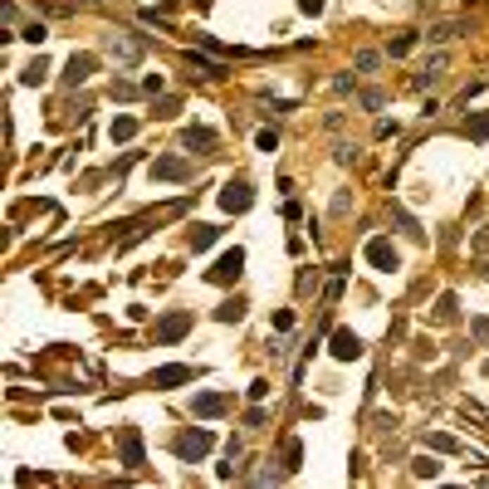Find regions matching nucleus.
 <instances>
[{
    "label": "nucleus",
    "mask_w": 489,
    "mask_h": 489,
    "mask_svg": "<svg viewBox=\"0 0 489 489\" xmlns=\"http://www.w3.org/2000/svg\"><path fill=\"white\" fill-rule=\"evenodd\" d=\"M240 269H245V250L235 245V250H225V255L215 260V269H210L205 279H210V284H235V279H240Z\"/></svg>",
    "instance_id": "1"
},
{
    "label": "nucleus",
    "mask_w": 489,
    "mask_h": 489,
    "mask_svg": "<svg viewBox=\"0 0 489 489\" xmlns=\"http://www.w3.org/2000/svg\"><path fill=\"white\" fill-rule=\"evenodd\" d=\"M328 353H333L338 362H353V357H362V338H357L353 328H338V333L328 338Z\"/></svg>",
    "instance_id": "2"
},
{
    "label": "nucleus",
    "mask_w": 489,
    "mask_h": 489,
    "mask_svg": "<svg viewBox=\"0 0 489 489\" xmlns=\"http://www.w3.org/2000/svg\"><path fill=\"white\" fill-rule=\"evenodd\" d=\"M210 445H215L210 431H186V436L177 440V455H182V460H201V455H210Z\"/></svg>",
    "instance_id": "3"
},
{
    "label": "nucleus",
    "mask_w": 489,
    "mask_h": 489,
    "mask_svg": "<svg viewBox=\"0 0 489 489\" xmlns=\"http://www.w3.org/2000/svg\"><path fill=\"white\" fill-rule=\"evenodd\" d=\"M191 377H196V367H186V362H172V367H157L147 382H152L157 391H167V387H182V382H191Z\"/></svg>",
    "instance_id": "4"
},
{
    "label": "nucleus",
    "mask_w": 489,
    "mask_h": 489,
    "mask_svg": "<svg viewBox=\"0 0 489 489\" xmlns=\"http://www.w3.org/2000/svg\"><path fill=\"white\" fill-rule=\"evenodd\" d=\"M186 328H191V313H167V318L152 328V338H157V343H177V338H186Z\"/></svg>",
    "instance_id": "5"
},
{
    "label": "nucleus",
    "mask_w": 489,
    "mask_h": 489,
    "mask_svg": "<svg viewBox=\"0 0 489 489\" xmlns=\"http://www.w3.org/2000/svg\"><path fill=\"white\" fill-rule=\"evenodd\" d=\"M191 177V167L182 162V157H162V162H152V182H186Z\"/></svg>",
    "instance_id": "6"
},
{
    "label": "nucleus",
    "mask_w": 489,
    "mask_h": 489,
    "mask_svg": "<svg viewBox=\"0 0 489 489\" xmlns=\"http://www.w3.org/2000/svg\"><path fill=\"white\" fill-rule=\"evenodd\" d=\"M118 445H122V465H127V470H137V465H147V460H142V436H137V426H127Z\"/></svg>",
    "instance_id": "7"
},
{
    "label": "nucleus",
    "mask_w": 489,
    "mask_h": 489,
    "mask_svg": "<svg viewBox=\"0 0 489 489\" xmlns=\"http://www.w3.org/2000/svg\"><path fill=\"white\" fill-rule=\"evenodd\" d=\"M250 201H255V196H250L245 182H230V186L220 191V205H225V210H250Z\"/></svg>",
    "instance_id": "8"
},
{
    "label": "nucleus",
    "mask_w": 489,
    "mask_h": 489,
    "mask_svg": "<svg viewBox=\"0 0 489 489\" xmlns=\"http://www.w3.org/2000/svg\"><path fill=\"white\" fill-rule=\"evenodd\" d=\"M108 54H113L118 64H137V59H142V44H132V39L113 34V39H108Z\"/></svg>",
    "instance_id": "9"
},
{
    "label": "nucleus",
    "mask_w": 489,
    "mask_h": 489,
    "mask_svg": "<svg viewBox=\"0 0 489 489\" xmlns=\"http://www.w3.org/2000/svg\"><path fill=\"white\" fill-rule=\"evenodd\" d=\"M367 260L391 274V269H396V250H391V240H367Z\"/></svg>",
    "instance_id": "10"
},
{
    "label": "nucleus",
    "mask_w": 489,
    "mask_h": 489,
    "mask_svg": "<svg viewBox=\"0 0 489 489\" xmlns=\"http://www.w3.org/2000/svg\"><path fill=\"white\" fill-rule=\"evenodd\" d=\"M182 142H186L191 152H210V147H215V132H210V127H186Z\"/></svg>",
    "instance_id": "11"
},
{
    "label": "nucleus",
    "mask_w": 489,
    "mask_h": 489,
    "mask_svg": "<svg viewBox=\"0 0 489 489\" xmlns=\"http://www.w3.org/2000/svg\"><path fill=\"white\" fill-rule=\"evenodd\" d=\"M94 74V54H74L69 59V74H64V84H84Z\"/></svg>",
    "instance_id": "12"
},
{
    "label": "nucleus",
    "mask_w": 489,
    "mask_h": 489,
    "mask_svg": "<svg viewBox=\"0 0 489 489\" xmlns=\"http://www.w3.org/2000/svg\"><path fill=\"white\" fill-rule=\"evenodd\" d=\"M220 411H225V396H220V391L196 396V416H220Z\"/></svg>",
    "instance_id": "13"
},
{
    "label": "nucleus",
    "mask_w": 489,
    "mask_h": 489,
    "mask_svg": "<svg viewBox=\"0 0 489 489\" xmlns=\"http://www.w3.org/2000/svg\"><path fill=\"white\" fill-rule=\"evenodd\" d=\"M215 240H220V230H215V225H196V230H191V250H210Z\"/></svg>",
    "instance_id": "14"
},
{
    "label": "nucleus",
    "mask_w": 489,
    "mask_h": 489,
    "mask_svg": "<svg viewBox=\"0 0 489 489\" xmlns=\"http://www.w3.org/2000/svg\"><path fill=\"white\" fill-rule=\"evenodd\" d=\"M137 132V118H113V142H127Z\"/></svg>",
    "instance_id": "15"
},
{
    "label": "nucleus",
    "mask_w": 489,
    "mask_h": 489,
    "mask_svg": "<svg viewBox=\"0 0 489 489\" xmlns=\"http://www.w3.org/2000/svg\"><path fill=\"white\" fill-rule=\"evenodd\" d=\"M44 74H49V64H44V59H34V64L20 74V84H44Z\"/></svg>",
    "instance_id": "16"
},
{
    "label": "nucleus",
    "mask_w": 489,
    "mask_h": 489,
    "mask_svg": "<svg viewBox=\"0 0 489 489\" xmlns=\"http://www.w3.org/2000/svg\"><path fill=\"white\" fill-rule=\"evenodd\" d=\"M465 132H470L475 142H485V137H489V113H485V118H475V122H465Z\"/></svg>",
    "instance_id": "17"
},
{
    "label": "nucleus",
    "mask_w": 489,
    "mask_h": 489,
    "mask_svg": "<svg viewBox=\"0 0 489 489\" xmlns=\"http://www.w3.org/2000/svg\"><path fill=\"white\" fill-rule=\"evenodd\" d=\"M240 313H245L240 303H220V308H215V318H220V323H230V318H240Z\"/></svg>",
    "instance_id": "18"
},
{
    "label": "nucleus",
    "mask_w": 489,
    "mask_h": 489,
    "mask_svg": "<svg viewBox=\"0 0 489 489\" xmlns=\"http://www.w3.org/2000/svg\"><path fill=\"white\" fill-rule=\"evenodd\" d=\"M416 475H421V480H426V475H431V480H436V475H440V465H436V460H426V455H421V460H416Z\"/></svg>",
    "instance_id": "19"
},
{
    "label": "nucleus",
    "mask_w": 489,
    "mask_h": 489,
    "mask_svg": "<svg viewBox=\"0 0 489 489\" xmlns=\"http://www.w3.org/2000/svg\"><path fill=\"white\" fill-rule=\"evenodd\" d=\"M255 142H260V147H265V152H274V147H279V137H274V132H269V127H265V132H260V137H255Z\"/></svg>",
    "instance_id": "20"
},
{
    "label": "nucleus",
    "mask_w": 489,
    "mask_h": 489,
    "mask_svg": "<svg viewBox=\"0 0 489 489\" xmlns=\"http://www.w3.org/2000/svg\"><path fill=\"white\" fill-rule=\"evenodd\" d=\"M298 455H303V450H298V440H289V450H284V460H289V470H298Z\"/></svg>",
    "instance_id": "21"
},
{
    "label": "nucleus",
    "mask_w": 489,
    "mask_h": 489,
    "mask_svg": "<svg viewBox=\"0 0 489 489\" xmlns=\"http://www.w3.org/2000/svg\"><path fill=\"white\" fill-rule=\"evenodd\" d=\"M298 10H303V15H318V10H323V0H298Z\"/></svg>",
    "instance_id": "22"
},
{
    "label": "nucleus",
    "mask_w": 489,
    "mask_h": 489,
    "mask_svg": "<svg viewBox=\"0 0 489 489\" xmlns=\"http://www.w3.org/2000/svg\"><path fill=\"white\" fill-rule=\"evenodd\" d=\"M475 338H485V343H489V318H480V323H475Z\"/></svg>",
    "instance_id": "23"
}]
</instances>
